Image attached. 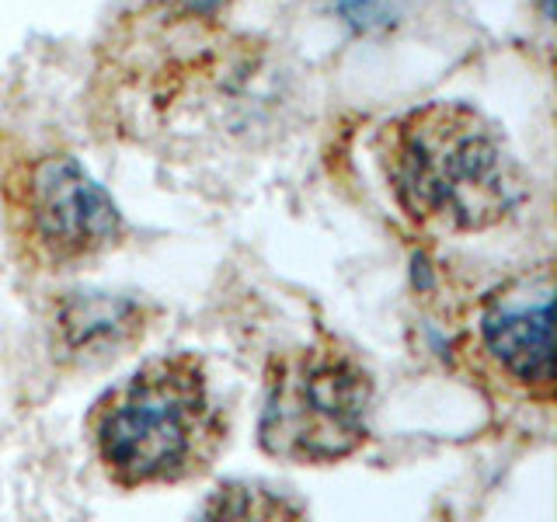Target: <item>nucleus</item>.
<instances>
[{
    "instance_id": "obj_1",
    "label": "nucleus",
    "mask_w": 557,
    "mask_h": 522,
    "mask_svg": "<svg viewBox=\"0 0 557 522\" xmlns=\"http://www.w3.org/2000/svg\"><path fill=\"white\" fill-rule=\"evenodd\" d=\"M376 157L397 206L414 223L453 234L487 231L522 202L519 167L481 112L432 101L387 122Z\"/></svg>"
},
{
    "instance_id": "obj_2",
    "label": "nucleus",
    "mask_w": 557,
    "mask_h": 522,
    "mask_svg": "<svg viewBox=\"0 0 557 522\" xmlns=\"http://www.w3.org/2000/svg\"><path fill=\"white\" fill-rule=\"evenodd\" d=\"M98 460L122 487L202 474L220 449L223 418L196 356H164L109 390L91 414Z\"/></svg>"
},
{
    "instance_id": "obj_3",
    "label": "nucleus",
    "mask_w": 557,
    "mask_h": 522,
    "mask_svg": "<svg viewBox=\"0 0 557 522\" xmlns=\"http://www.w3.org/2000/svg\"><path fill=\"white\" fill-rule=\"evenodd\" d=\"M373 380L335 341H313L272 359L258 439L289 463H335L370 435Z\"/></svg>"
},
{
    "instance_id": "obj_4",
    "label": "nucleus",
    "mask_w": 557,
    "mask_h": 522,
    "mask_svg": "<svg viewBox=\"0 0 557 522\" xmlns=\"http://www.w3.org/2000/svg\"><path fill=\"white\" fill-rule=\"evenodd\" d=\"M17 206L28 237L49 261L66 265L119 244L126 223L119 206L74 157H42L25 174Z\"/></svg>"
},
{
    "instance_id": "obj_5",
    "label": "nucleus",
    "mask_w": 557,
    "mask_h": 522,
    "mask_svg": "<svg viewBox=\"0 0 557 522\" xmlns=\"http://www.w3.org/2000/svg\"><path fill=\"white\" fill-rule=\"evenodd\" d=\"M481 338L495 362L527 390H554V275L536 269L509 278L481 307Z\"/></svg>"
},
{
    "instance_id": "obj_6",
    "label": "nucleus",
    "mask_w": 557,
    "mask_h": 522,
    "mask_svg": "<svg viewBox=\"0 0 557 522\" xmlns=\"http://www.w3.org/2000/svg\"><path fill=\"white\" fill-rule=\"evenodd\" d=\"M147 310L112 293H74L57 310L63 356L81 365H101L144 338Z\"/></svg>"
}]
</instances>
